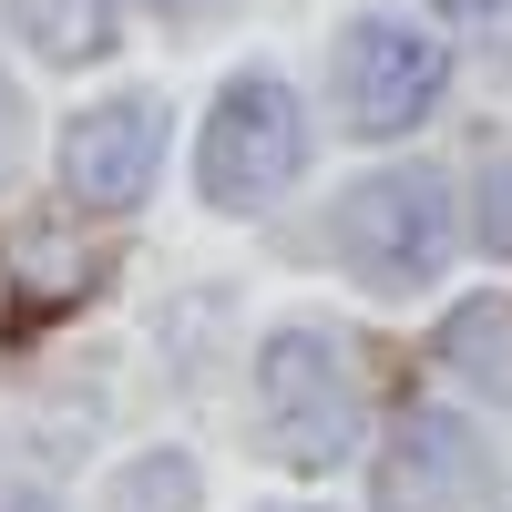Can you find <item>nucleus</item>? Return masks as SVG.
Listing matches in <instances>:
<instances>
[{
  "mask_svg": "<svg viewBox=\"0 0 512 512\" xmlns=\"http://www.w3.org/2000/svg\"><path fill=\"white\" fill-rule=\"evenodd\" d=\"M359 359L349 338L328 328H277L267 349H256V431H267V451L287 461V472H338V461L359 451Z\"/></svg>",
  "mask_w": 512,
  "mask_h": 512,
  "instance_id": "1",
  "label": "nucleus"
},
{
  "mask_svg": "<svg viewBox=\"0 0 512 512\" xmlns=\"http://www.w3.org/2000/svg\"><path fill=\"white\" fill-rule=\"evenodd\" d=\"M338 256H349L369 287L441 277V256H451V185L431 164H390V175L349 185L338 195Z\"/></svg>",
  "mask_w": 512,
  "mask_h": 512,
  "instance_id": "2",
  "label": "nucleus"
},
{
  "mask_svg": "<svg viewBox=\"0 0 512 512\" xmlns=\"http://www.w3.org/2000/svg\"><path fill=\"white\" fill-rule=\"evenodd\" d=\"M297 164H308V113H297L287 82L267 72H246L216 93V123H205V154H195V175L216 205H267L297 185Z\"/></svg>",
  "mask_w": 512,
  "mask_h": 512,
  "instance_id": "3",
  "label": "nucleus"
},
{
  "mask_svg": "<svg viewBox=\"0 0 512 512\" xmlns=\"http://www.w3.org/2000/svg\"><path fill=\"white\" fill-rule=\"evenodd\" d=\"M441 41L410 31L390 11L349 21V41H338V103H349V134H410L420 113L441 103Z\"/></svg>",
  "mask_w": 512,
  "mask_h": 512,
  "instance_id": "4",
  "label": "nucleus"
},
{
  "mask_svg": "<svg viewBox=\"0 0 512 512\" xmlns=\"http://www.w3.org/2000/svg\"><path fill=\"white\" fill-rule=\"evenodd\" d=\"M502 472L451 410H410L379 451V512H492Z\"/></svg>",
  "mask_w": 512,
  "mask_h": 512,
  "instance_id": "5",
  "label": "nucleus"
},
{
  "mask_svg": "<svg viewBox=\"0 0 512 512\" xmlns=\"http://www.w3.org/2000/svg\"><path fill=\"white\" fill-rule=\"evenodd\" d=\"M154 154H164V113L144 93H113L103 113H82L62 134V185H72V205H93V216H123V205L154 185Z\"/></svg>",
  "mask_w": 512,
  "mask_h": 512,
  "instance_id": "6",
  "label": "nucleus"
},
{
  "mask_svg": "<svg viewBox=\"0 0 512 512\" xmlns=\"http://www.w3.org/2000/svg\"><path fill=\"white\" fill-rule=\"evenodd\" d=\"M441 359L472 379V390L512 400V297H472V308L441 318Z\"/></svg>",
  "mask_w": 512,
  "mask_h": 512,
  "instance_id": "7",
  "label": "nucleus"
},
{
  "mask_svg": "<svg viewBox=\"0 0 512 512\" xmlns=\"http://www.w3.org/2000/svg\"><path fill=\"white\" fill-rule=\"evenodd\" d=\"M11 31L41 62H93L113 52V0H11Z\"/></svg>",
  "mask_w": 512,
  "mask_h": 512,
  "instance_id": "8",
  "label": "nucleus"
},
{
  "mask_svg": "<svg viewBox=\"0 0 512 512\" xmlns=\"http://www.w3.org/2000/svg\"><path fill=\"white\" fill-rule=\"evenodd\" d=\"M113 512H195V461L185 451H144L113 482Z\"/></svg>",
  "mask_w": 512,
  "mask_h": 512,
  "instance_id": "9",
  "label": "nucleus"
},
{
  "mask_svg": "<svg viewBox=\"0 0 512 512\" xmlns=\"http://www.w3.org/2000/svg\"><path fill=\"white\" fill-rule=\"evenodd\" d=\"M431 11H441L461 41H472L482 62H512V0H431Z\"/></svg>",
  "mask_w": 512,
  "mask_h": 512,
  "instance_id": "10",
  "label": "nucleus"
},
{
  "mask_svg": "<svg viewBox=\"0 0 512 512\" xmlns=\"http://www.w3.org/2000/svg\"><path fill=\"white\" fill-rule=\"evenodd\" d=\"M482 246L512 256V164H492V175H482Z\"/></svg>",
  "mask_w": 512,
  "mask_h": 512,
  "instance_id": "11",
  "label": "nucleus"
},
{
  "mask_svg": "<svg viewBox=\"0 0 512 512\" xmlns=\"http://www.w3.org/2000/svg\"><path fill=\"white\" fill-rule=\"evenodd\" d=\"M0 512H62L52 492H31V482H0Z\"/></svg>",
  "mask_w": 512,
  "mask_h": 512,
  "instance_id": "12",
  "label": "nucleus"
},
{
  "mask_svg": "<svg viewBox=\"0 0 512 512\" xmlns=\"http://www.w3.org/2000/svg\"><path fill=\"white\" fill-rule=\"evenodd\" d=\"M11 144H21V103H11V82H0V164H11Z\"/></svg>",
  "mask_w": 512,
  "mask_h": 512,
  "instance_id": "13",
  "label": "nucleus"
},
{
  "mask_svg": "<svg viewBox=\"0 0 512 512\" xmlns=\"http://www.w3.org/2000/svg\"><path fill=\"white\" fill-rule=\"evenodd\" d=\"M164 21H205V11H226V0H154Z\"/></svg>",
  "mask_w": 512,
  "mask_h": 512,
  "instance_id": "14",
  "label": "nucleus"
},
{
  "mask_svg": "<svg viewBox=\"0 0 512 512\" xmlns=\"http://www.w3.org/2000/svg\"><path fill=\"white\" fill-rule=\"evenodd\" d=\"M277 512H308V502H277Z\"/></svg>",
  "mask_w": 512,
  "mask_h": 512,
  "instance_id": "15",
  "label": "nucleus"
}]
</instances>
